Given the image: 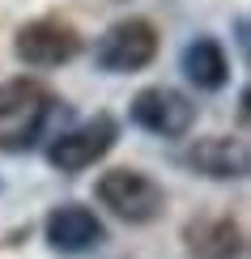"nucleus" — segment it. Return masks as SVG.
Instances as JSON below:
<instances>
[{
	"label": "nucleus",
	"mask_w": 251,
	"mask_h": 259,
	"mask_svg": "<svg viewBox=\"0 0 251 259\" xmlns=\"http://www.w3.org/2000/svg\"><path fill=\"white\" fill-rule=\"evenodd\" d=\"M51 111H56V94L43 81H34V77L0 81V123H13V127H0V149L5 153L30 149L43 136Z\"/></svg>",
	"instance_id": "obj_1"
},
{
	"label": "nucleus",
	"mask_w": 251,
	"mask_h": 259,
	"mask_svg": "<svg viewBox=\"0 0 251 259\" xmlns=\"http://www.w3.org/2000/svg\"><path fill=\"white\" fill-rule=\"evenodd\" d=\"M98 204H106V212H115L119 221L128 225H149L166 212V191L162 183H154L145 170H132V166H115L98 179L94 187Z\"/></svg>",
	"instance_id": "obj_2"
},
{
	"label": "nucleus",
	"mask_w": 251,
	"mask_h": 259,
	"mask_svg": "<svg viewBox=\"0 0 251 259\" xmlns=\"http://www.w3.org/2000/svg\"><path fill=\"white\" fill-rule=\"evenodd\" d=\"M94 60L102 72H140L158 60V30L149 17H124L94 42Z\"/></svg>",
	"instance_id": "obj_3"
},
{
	"label": "nucleus",
	"mask_w": 251,
	"mask_h": 259,
	"mask_svg": "<svg viewBox=\"0 0 251 259\" xmlns=\"http://www.w3.org/2000/svg\"><path fill=\"white\" fill-rule=\"evenodd\" d=\"M115 136H119V123L106 111H98L94 119L68 127V132H60L56 140H51L47 145V161L56 170H64V175H81V170H90L94 161H102L106 153H111Z\"/></svg>",
	"instance_id": "obj_4"
},
{
	"label": "nucleus",
	"mask_w": 251,
	"mask_h": 259,
	"mask_svg": "<svg viewBox=\"0 0 251 259\" xmlns=\"http://www.w3.org/2000/svg\"><path fill=\"white\" fill-rule=\"evenodd\" d=\"M13 56L26 68H60L81 56V34L60 17H34L13 34Z\"/></svg>",
	"instance_id": "obj_5"
},
{
	"label": "nucleus",
	"mask_w": 251,
	"mask_h": 259,
	"mask_svg": "<svg viewBox=\"0 0 251 259\" xmlns=\"http://www.w3.org/2000/svg\"><path fill=\"white\" fill-rule=\"evenodd\" d=\"M132 123L145 127L149 136H166V140H179L192 132L196 123V102L188 94L170 90V85H149L132 98Z\"/></svg>",
	"instance_id": "obj_6"
},
{
	"label": "nucleus",
	"mask_w": 251,
	"mask_h": 259,
	"mask_svg": "<svg viewBox=\"0 0 251 259\" xmlns=\"http://www.w3.org/2000/svg\"><path fill=\"white\" fill-rule=\"evenodd\" d=\"M43 238L51 242V251L60 255H81L98 246L106 238L102 221L94 217V208H85V204H60V208L47 212V221H43Z\"/></svg>",
	"instance_id": "obj_7"
},
{
	"label": "nucleus",
	"mask_w": 251,
	"mask_h": 259,
	"mask_svg": "<svg viewBox=\"0 0 251 259\" xmlns=\"http://www.w3.org/2000/svg\"><path fill=\"white\" fill-rule=\"evenodd\" d=\"M183 246L192 259H238L247 238L234 217H192L183 225Z\"/></svg>",
	"instance_id": "obj_8"
},
{
	"label": "nucleus",
	"mask_w": 251,
	"mask_h": 259,
	"mask_svg": "<svg viewBox=\"0 0 251 259\" xmlns=\"http://www.w3.org/2000/svg\"><path fill=\"white\" fill-rule=\"evenodd\" d=\"M188 166L204 179H243L251 166L243 136H200L188 149Z\"/></svg>",
	"instance_id": "obj_9"
},
{
	"label": "nucleus",
	"mask_w": 251,
	"mask_h": 259,
	"mask_svg": "<svg viewBox=\"0 0 251 259\" xmlns=\"http://www.w3.org/2000/svg\"><path fill=\"white\" fill-rule=\"evenodd\" d=\"M183 72H188V81L196 90H222L226 81H230V60H226L222 42L217 38H192L188 47H183Z\"/></svg>",
	"instance_id": "obj_10"
},
{
	"label": "nucleus",
	"mask_w": 251,
	"mask_h": 259,
	"mask_svg": "<svg viewBox=\"0 0 251 259\" xmlns=\"http://www.w3.org/2000/svg\"><path fill=\"white\" fill-rule=\"evenodd\" d=\"M234 30H238V47L247 51V17H238V21H234Z\"/></svg>",
	"instance_id": "obj_11"
}]
</instances>
